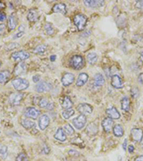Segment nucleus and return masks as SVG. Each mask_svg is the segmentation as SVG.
I'll use <instances>...</instances> for the list:
<instances>
[{"instance_id":"nucleus-1","label":"nucleus","mask_w":143,"mask_h":161,"mask_svg":"<svg viewBox=\"0 0 143 161\" xmlns=\"http://www.w3.org/2000/svg\"><path fill=\"white\" fill-rule=\"evenodd\" d=\"M12 84L14 89L18 91L26 90L29 85V82L27 80L22 79V78H16L12 80Z\"/></svg>"},{"instance_id":"nucleus-2","label":"nucleus","mask_w":143,"mask_h":161,"mask_svg":"<svg viewBox=\"0 0 143 161\" xmlns=\"http://www.w3.org/2000/svg\"><path fill=\"white\" fill-rule=\"evenodd\" d=\"M70 63L72 68L76 69V70H79L84 66L85 60L82 56L74 55L71 58Z\"/></svg>"},{"instance_id":"nucleus-3","label":"nucleus","mask_w":143,"mask_h":161,"mask_svg":"<svg viewBox=\"0 0 143 161\" xmlns=\"http://www.w3.org/2000/svg\"><path fill=\"white\" fill-rule=\"evenodd\" d=\"M74 24L75 26L77 27L79 31H82L85 29V25H86L87 18L85 17L84 14H79L74 17Z\"/></svg>"},{"instance_id":"nucleus-4","label":"nucleus","mask_w":143,"mask_h":161,"mask_svg":"<svg viewBox=\"0 0 143 161\" xmlns=\"http://www.w3.org/2000/svg\"><path fill=\"white\" fill-rule=\"evenodd\" d=\"M87 122V118L84 115H80L72 120V124L77 130H81L84 128Z\"/></svg>"},{"instance_id":"nucleus-5","label":"nucleus","mask_w":143,"mask_h":161,"mask_svg":"<svg viewBox=\"0 0 143 161\" xmlns=\"http://www.w3.org/2000/svg\"><path fill=\"white\" fill-rule=\"evenodd\" d=\"M52 88V85L49 82H47L45 81L39 82L37 85L35 86V90L37 92H46L48 91L51 90Z\"/></svg>"},{"instance_id":"nucleus-6","label":"nucleus","mask_w":143,"mask_h":161,"mask_svg":"<svg viewBox=\"0 0 143 161\" xmlns=\"http://www.w3.org/2000/svg\"><path fill=\"white\" fill-rule=\"evenodd\" d=\"M77 109L81 115H87V114H91L92 113V107L90 105L87 103H81L77 107Z\"/></svg>"},{"instance_id":"nucleus-7","label":"nucleus","mask_w":143,"mask_h":161,"mask_svg":"<svg viewBox=\"0 0 143 161\" xmlns=\"http://www.w3.org/2000/svg\"><path fill=\"white\" fill-rule=\"evenodd\" d=\"M29 58V54L24 51H19L12 54V58L14 61H23Z\"/></svg>"},{"instance_id":"nucleus-8","label":"nucleus","mask_w":143,"mask_h":161,"mask_svg":"<svg viewBox=\"0 0 143 161\" xmlns=\"http://www.w3.org/2000/svg\"><path fill=\"white\" fill-rule=\"evenodd\" d=\"M23 95L22 93H12L9 97V103L13 106L19 105L22 100Z\"/></svg>"},{"instance_id":"nucleus-9","label":"nucleus","mask_w":143,"mask_h":161,"mask_svg":"<svg viewBox=\"0 0 143 161\" xmlns=\"http://www.w3.org/2000/svg\"><path fill=\"white\" fill-rule=\"evenodd\" d=\"M40 114V112L35 107H28L24 110V115L31 119H37L39 117Z\"/></svg>"},{"instance_id":"nucleus-10","label":"nucleus","mask_w":143,"mask_h":161,"mask_svg":"<svg viewBox=\"0 0 143 161\" xmlns=\"http://www.w3.org/2000/svg\"><path fill=\"white\" fill-rule=\"evenodd\" d=\"M27 72V65L24 62H20L16 65L14 69V74L15 76L24 75Z\"/></svg>"},{"instance_id":"nucleus-11","label":"nucleus","mask_w":143,"mask_h":161,"mask_svg":"<svg viewBox=\"0 0 143 161\" xmlns=\"http://www.w3.org/2000/svg\"><path fill=\"white\" fill-rule=\"evenodd\" d=\"M62 83L64 86H69L72 84L74 81V76L73 74L70 73H67L62 77Z\"/></svg>"},{"instance_id":"nucleus-12","label":"nucleus","mask_w":143,"mask_h":161,"mask_svg":"<svg viewBox=\"0 0 143 161\" xmlns=\"http://www.w3.org/2000/svg\"><path fill=\"white\" fill-rule=\"evenodd\" d=\"M111 84L113 88L117 89L122 88L124 87L122 80L121 77L117 75H114L112 76L111 78Z\"/></svg>"},{"instance_id":"nucleus-13","label":"nucleus","mask_w":143,"mask_h":161,"mask_svg":"<svg viewBox=\"0 0 143 161\" xmlns=\"http://www.w3.org/2000/svg\"><path fill=\"white\" fill-rule=\"evenodd\" d=\"M131 136L133 140L140 142L143 137V132L140 128H133L131 130Z\"/></svg>"},{"instance_id":"nucleus-14","label":"nucleus","mask_w":143,"mask_h":161,"mask_svg":"<svg viewBox=\"0 0 143 161\" xmlns=\"http://www.w3.org/2000/svg\"><path fill=\"white\" fill-rule=\"evenodd\" d=\"M84 4L87 7L89 8H97L101 7L104 5V1H99V0H85Z\"/></svg>"},{"instance_id":"nucleus-15","label":"nucleus","mask_w":143,"mask_h":161,"mask_svg":"<svg viewBox=\"0 0 143 161\" xmlns=\"http://www.w3.org/2000/svg\"><path fill=\"white\" fill-rule=\"evenodd\" d=\"M50 125V118L47 115H42L39 119V127L41 130H44Z\"/></svg>"},{"instance_id":"nucleus-16","label":"nucleus","mask_w":143,"mask_h":161,"mask_svg":"<svg viewBox=\"0 0 143 161\" xmlns=\"http://www.w3.org/2000/svg\"><path fill=\"white\" fill-rule=\"evenodd\" d=\"M106 114L111 119L117 120L120 118V114H119L116 107H112L111 108L106 110Z\"/></svg>"},{"instance_id":"nucleus-17","label":"nucleus","mask_w":143,"mask_h":161,"mask_svg":"<svg viewBox=\"0 0 143 161\" xmlns=\"http://www.w3.org/2000/svg\"><path fill=\"white\" fill-rule=\"evenodd\" d=\"M113 123H114V122H113L112 119H111L110 118H104L102 122V125L104 130L105 131L106 133L110 132V130H112V128L113 126Z\"/></svg>"},{"instance_id":"nucleus-18","label":"nucleus","mask_w":143,"mask_h":161,"mask_svg":"<svg viewBox=\"0 0 143 161\" xmlns=\"http://www.w3.org/2000/svg\"><path fill=\"white\" fill-rule=\"evenodd\" d=\"M88 75H87V73H80V75L78 76L77 80L76 82V85L77 87H82L83 85H85V84L87 83V80H88Z\"/></svg>"},{"instance_id":"nucleus-19","label":"nucleus","mask_w":143,"mask_h":161,"mask_svg":"<svg viewBox=\"0 0 143 161\" xmlns=\"http://www.w3.org/2000/svg\"><path fill=\"white\" fill-rule=\"evenodd\" d=\"M53 12L55 13H61L65 14L67 13V7L64 3H58L56 4L54 7H53Z\"/></svg>"},{"instance_id":"nucleus-20","label":"nucleus","mask_w":143,"mask_h":161,"mask_svg":"<svg viewBox=\"0 0 143 161\" xmlns=\"http://www.w3.org/2000/svg\"><path fill=\"white\" fill-rule=\"evenodd\" d=\"M54 137L56 140H59L61 142L65 141L66 139H67V136H66V133L65 130L61 128H58V130H57L56 133H55L54 135Z\"/></svg>"},{"instance_id":"nucleus-21","label":"nucleus","mask_w":143,"mask_h":161,"mask_svg":"<svg viewBox=\"0 0 143 161\" xmlns=\"http://www.w3.org/2000/svg\"><path fill=\"white\" fill-rule=\"evenodd\" d=\"M72 105H73V103H72V100L69 97L65 96L63 97L62 100L61 101V106L64 109H70L72 107Z\"/></svg>"},{"instance_id":"nucleus-22","label":"nucleus","mask_w":143,"mask_h":161,"mask_svg":"<svg viewBox=\"0 0 143 161\" xmlns=\"http://www.w3.org/2000/svg\"><path fill=\"white\" fill-rule=\"evenodd\" d=\"M38 18H39V15H38V12H37V10L35 9L29 10L28 14H27V19H28L29 22H37L38 20Z\"/></svg>"},{"instance_id":"nucleus-23","label":"nucleus","mask_w":143,"mask_h":161,"mask_svg":"<svg viewBox=\"0 0 143 161\" xmlns=\"http://www.w3.org/2000/svg\"><path fill=\"white\" fill-rule=\"evenodd\" d=\"M105 82V80L103 75L101 74H97L94 77V84L96 87H100L103 85Z\"/></svg>"},{"instance_id":"nucleus-24","label":"nucleus","mask_w":143,"mask_h":161,"mask_svg":"<svg viewBox=\"0 0 143 161\" xmlns=\"http://www.w3.org/2000/svg\"><path fill=\"white\" fill-rule=\"evenodd\" d=\"M17 24V21L14 14H12L9 16V20H8V27L10 30H14L16 28Z\"/></svg>"},{"instance_id":"nucleus-25","label":"nucleus","mask_w":143,"mask_h":161,"mask_svg":"<svg viewBox=\"0 0 143 161\" xmlns=\"http://www.w3.org/2000/svg\"><path fill=\"white\" fill-rule=\"evenodd\" d=\"M10 77V73L8 70H4L0 73V83L5 84Z\"/></svg>"},{"instance_id":"nucleus-26","label":"nucleus","mask_w":143,"mask_h":161,"mask_svg":"<svg viewBox=\"0 0 143 161\" xmlns=\"http://www.w3.org/2000/svg\"><path fill=\"white\" fill-rule=\"evenodd\" d=\"M130 102L129 98H128L127 97H124L122 99L121 101L122 109L126 112H128L130 110Z\"/></svg>"},{"instance_id":"nucleus-27","label":"nucleus","mask_w":143,"mask_h":161,"mask_svg":"<svg viewBox=\"0 0 143 161\" xmlns=\"http://www.w3.org/2000/svg\"><path fill=\"white\" fill-rule=\"evenodd\" d=\"M97 131H98L97 127V125H96L95 124L90 123L88 126H87V134L89 135H96V134H97Z\"/></svg>"},{"instance_id":"nucleus-28","label":"nucleus","mask_w":143,"mask_h":161,"mask_svg":"<svg viewBox=\"0 0 143 161\" xmlns=\"http://www.w3.org/2000/svg\"><path fill=\"white\" fill-rule=\"evenodd\" d=\"M113 133L116 137H122L124 135V130L120 125H116L113 128Z\"/></svg>"},{"instance_id":"nucleus-29","label":"nucleus","mask_w":143,"mask_h":161,"mask_svg":"<svg viewBox=\"0 0 143 161\" xmlns=\"http://www.w3.org/2000/svg\"><path fill=\"white\" fill-rule=\"evenodd\" d=\"M20 123L26 129H30L32 127L35 126V122L32 121L30 120H22V121L20 122Z\"/></svg>"},{"instance_id":"nucleus-30","label":"nucleus","mask_w":143,"mask_h":161,"mask_svg":"<svg viewBox=\"0 0 143 161\" xmlns=\"http://www.w3.org/2000/svg\"><path fill=\"white\" fill-rule=\"evenodd\" d=\"M87 61L90 65H94L97 61V55L95 52L89 53L87 55Z\"/></svg>"},{"instance_id":"nucleus-31","label":"nucleus","mask_w":143,"mask_h":161,"mask_svg":"<svg viewBox=\"0 0 143 161\" xmlns=\"http://www.w3.org/2000/svg\"><path fill=\"white\" fill-rule=\"evenodd\" d=\"M74 110H72V108L65 110H64L62 112L63 118H65V119H66V120L69 119V118H71L72 116L74 115Z\"/></svg>"},{"instance_id":"nucleus-32","label":"nucleus","mask_w":143,"mask_h":161,"mask_svg":"<svg viewBox=\"0 0 143 161\" xmlns=\"http://www.w3.org/2000/svg\"><path fill=\"white\" fill-rule=\"evenodd\" d=\"M8 155V150L7 147L5 145H2L0 147V157L2 158L5 159L7 157Z\"/></svg>"},{"instance_id":"nucleus-33","label":"nucleus","mask_w":143,"mask_h":161,"mask_svg":"<svg viewBox=\"0 0 143 161\" xmlns=\"http://www.w3.org/2000/svg\"><path fill=\"white\" fill-rule=\"evenodd\" d=\"M47 47L46 45H44V44H41V45H39L34 49V52L36 53V54H40V53H43L44 52V51L46 50Z\"/></svg>"},{"instance_id":"nucleus-34","label":"nucleus","mask_w":143,"mask_h":161,"mask_svg":"<svg viewBox=\"0 0 143 161\" xmlns=\"http://www.w3.org/2000/svg\"><path fill=\"white\" fill-rule=\"evenodd\" d=\"M64 129H65V132L67 133V134H68L69 135H72L74 133V130L71 126V125L66 124L64 126Z\"/></svg>"},{"instance_id":"nucleus-35","label":"nucleus","mask_w":143,"mask_h":161,"mask_svg":"<svg viewBox=\"0 0 143 161\" xmlns=\"http://www.w3.org/2000/svg\"><path fill=\"white\" fill-rule=\"evenodd\" d=\"M44 29H45L47 34L49 35H52V34L54 33V29H53L52 24H51L50 23H47L45 26H44Z\"/></svg>"},{"instance_id":"nucleus-36","label":"nucleus","mask_w":143,"mask_h":161,"mask_svg":"<svg viewBox=\"0 0 143 161\" xmlns=\"http://www.w3.org/2000/svg\"><path fill=\"white\" fill-rule=\"evenodd\" d=\"M38 105H39L40 107H42V108H45V107H47L49 105L48 100L46 98H41L40 99V102L39 103H38Z\"/></svg>"},{"instance_id":"nucleus-37","label":"nucleus","mask_w":143,"mask_h":161,"mask_svg":"<svg viewBox=\"0 0 143 161\" xmlns=\"http://www.w3.org/2000/svg\"><path fill=\"white\" fill-rule=\"evenodd\" d=\"M16 161H29L27 155L24 153L19 154L16 158Z\"/></svg>"},{"instance_id":"nucleus-38","label":"nucleus","mask_w":143,"mask_h":161,"mask_svg":"<svg viewBox=\"0 0 143 161\" xmlns=\"http://www.w3.org/2000/svg\"><path fill=\"white\" fill-rule=\"evenodd\" d=\"M131 95H132V97H134V98H136V97H137L138 95H139L138 89L137 88H132V90H131Z\"/></svg>"},{"instance_id":"nucleus-39","label":"nucleus","mask_w":143,"mask_h":161,"mask_svg":"<svg viewBox=\"0 0 143 161\" xmlns=\"http://www.w3.org/2000/svg\"><path fill=\"white\" fill-rule=\"evenodd\" d=\"M19 47V44L18 43H16V42H13V43H10L9 45L7 46V50H13V49L14 48H17V47Z\"/></svg>"},{"instance_id":"nucleus-40","label":"nucleus","mask_w":143,"mask_h":161,"mask_svg":"<svg viewBox=\"0 0 143 161\" xmlns=\"http://www.w3.org/2000/svg\"><path fill=\"white\" fill-rule=\"evenodd\" d=\"M6 29V26L5 24H0V35H2L5 33Z\"/></svg>"},{"instance_id":"nucleus-41","label":"nucleus","mask_w":143,"mask_h":161,"mask_svg":"<svg viewBox=\"0 0 143 161\" xmlns=\"http://www.w3.org/2000/svg\"><path fill=\"white\" fill-rule=\"evenodd\" d=\"M7 18V16L6 14L4 13V12H0V22H4Z\"/></svg>"},{"instance_id":"nucleus-42","label":"nucleus","mask_w":143,"mask_h":161,"mask_svg":"<svg viewBox=\"0 0 143 161\" xmlns=\"http://www.w3.org/2000/svg\"><path fill=\"white\" fill-rule=\"evenodd\" d=\"M136 6L139 9H143V1H138L136 4Z\"/></svg>"},{"instance_id":"nucleus-43","label":"nucleus","mask_w":143,"mask_h":161,"mask_svg":"<svg viewBox=\"0 0 143 161\" xmlns=\"http://www.w3.org/2000/svg\"><path fill=\"white\" fill-rule=\"evenodd\" d=\"M32 79H33V81L35 82H38L40 80V77L39 75H35V76H33Z\"/></svg>"},{"instance_id":"nucleus-44","label":"nucleus","mask_w":143,"mask_h":161,"mask_svg":"<svg viewBox=\"0 0 143 161\" xmlns=\"http://www.w3.org/2000/svg\"><path fill=\"white\" fill-rule=\"evenodd\" d=\"M24 35V32H20V33H18V34H17V35L15 36H14V39H17V38H18V37H22V36Z\"/></svg>"},{"instance_id":"nucleus-45","label":"nucleus","mask_w":143,"mask_h":161,"mask_svg":"<svg viewBox=\"0 0 143 161\" xmlns=\"http://www.w3.org/2000/svg\"><path fill=\"white\" fill-rule=\"evenodd\" d=\"M43 152L45 154L49 153V152H50V148H49L47 145H44V148H43Z\"/></svg>"},{"instance_id":"nucleus-46","label":"nucleus","mask_w":143,"mask_h":161,"mask_svg":"<svg viewBox=\"0 0 143 161\" xmlns=\"http://www.w3.org/2000/svg\"><path fill=\"white\" fill-rule=\"evenodd\" d=\"M138 80H139V82H140V83L143 84V73H141L140 75H139V77H138Z\"/></svg>"},{"instance_id":"nucleus-47","label":"nucleus","mask_w":143,"mask_h":161,"mask_svg":"<svg viewBox=\"0 0 143 161\" xmlns=\"http://www.w3.org/2000/svg\"><path fill=\"white\" fill-rule=\"evenodd\" d=\"M134 150V148L132 145H130L129 147H128V151H129V152H130V153L133 152Z\"/></svg>"},{"instance_id":"nucleus-48","label":"nucleus","mask_w":143,"mask_h":161,"mask_svg":"<svg viewBox=\"0 0 143 161\" xmlns=\"http://www.w3.org/2000/svg\"><path fill=\"white\" fill-rule=\"evenodd\" d=\"M134 161H143V155L137 157V158L134 159Z\"/></svg>"},{"instance_id":"nucleus-49","label":"nucleus","mask_w":143,"mask_h":161,"mask_svg":"<svg viewBox=\"0 0 143 161\" xmlns=\"http://www.w3.org/2000/svg\"><path fill=\"white\" fill-rule=\"evenodd\" d=\"M127 140H125V142H124L123 145H122V147H123V149L126 150V149H127Z\"/></svg>"},{"instance_id":"nucleus-50","label":"nucleus","mask_w":143,"mask_h":161,"mask_svg":"<svg viewBox=\"0 0 143 161\" xmlns=\"http://www.w3.org/2000/svg\"><path fill=\"white\" fill-rule=\"evenodd\" d=\"M47 107L48 109H52L53 107H54V105H53V103H50V104H49L48 106Z\"/></svg>"},{"instance_id":"nucleus-51","label":"nucleus","mask_w":143,"mask_h":161,"mask_svg":"<svg viewBox=\"0 0 143 161\" xmlns=\"http://www.w3.org/2000/svg\"><path fill=\"white\" fill-rule=\"evenodd\" d=\"M5 7V5L2 2H0V9H3Z\"/></svg>"},{"instance_id":"nucleus-52","label":"nucleus","mask_w":143,"mask_h":161,"mask_svg":"<svg viewBox=\"0 0 143 161\" xmlns=\"http://www.w3.org/2000/svg\"><path fill=\"white\" fill-rule=\"evenodd\" d=\"M55 60H56V56L55 55H52L50 57V60L52 61V62H54Z\"/></svg>"},{"instance_id":"nucleus-53","label":"nucleus","mask_w":143,"mask_h":161,"mask_svg":"<svg viewBox=\"0 0 143 161\" xmlns=\"http://www.w3.org/2000/svg\"><path fill=\"white\" fill-rule=\"evenodd\" d=\"M140 60L141 61V62H143V52H141V54H140Z\"/></svg>"},{"instance_id":"nucleus-54","label":"nucleus","mask_w":143,"mask_h":161,"mask_svg":"<svg viewBox=\"0 0 143 161\" xmlns=\"http://www.w3.org/2000/svg\"><path fill=\"white\" fill-rule=\"evenodd\" d=\"M141 146H142V147L143 148V137H142V140H141Z\"/></svg>"},{"instance_id":"nucleus-55","label":"nucleus","mask_w":143,"mask_h":161,"mask_svg":"<svg viewBox=\"0 0 143 161\" xmlns=\"http://www.w3.org/2000/svg\"><path fill=\"white\" fill-rule=\"evenodd\" d=\"M1 66H2V62H0V67H1Z\"/></svg>"}]
</instances>
